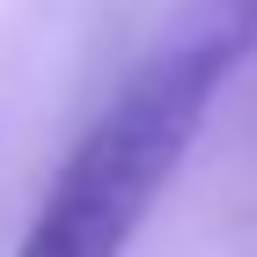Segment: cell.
Returning <instances> with one entry per match:
<instances>
[{
	"mask_svg": "<svg viewBox=\"0 0 257 257\" xmlns=\"http://www.w3.org/2000/svg\"><path fill=\"white\" fill-rule=\"evenodd\" d=\"M257 52V0H177L44 191L15 257H125L206 110Z\"/></svg>",
	"mask_w": 257,
	"mask_h": 257,
	"instance_id": "6da1fadb",
	"label": "cell"
}]
</instances>
